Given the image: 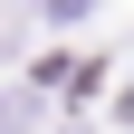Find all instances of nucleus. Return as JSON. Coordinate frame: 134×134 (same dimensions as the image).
<instances>
[{"label":"nucleus","instance_id":"f257e3e1","mask_svg":"<svg viewBox=\"0 0 134 134\" xmlns=\"http://www.w3.org/2000/svg\"><path fill=\"white\" fill-rule=\"evenodd\" d=\"M0 134H19V105H10V96H0Z\"/></svg>","mask_w":134,"mask_h":134}]
</instances>
